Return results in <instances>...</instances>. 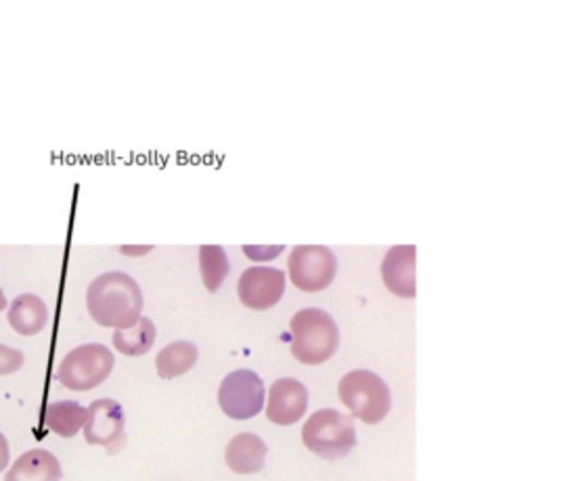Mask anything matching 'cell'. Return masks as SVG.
Wrapping results in <instances>:
<instances>
[{"label": "cell", "mask_w": 572, "mask_h": 481, "mask_svg": "<svg viewBox=\"0 0 572 481\" xmlns=\"http://www.w3.org/2000/svg\"><path fill=\"white\" fill-rule=\"evenodd\" d=\"M86 308L97 325L107 329H129L141 318L143 293L129 275L105 273L88 285Z\"/></svg>", "instance_id": "cell-1"}, {"label": "cell", "mask_w": 572, "mask_h": 481, "mask_svg": "<svg viewBox=\"0 0 572 481\" xmlns=\"http://www.w3.org/2000/svg\"><path fill=\"white\" fill-rule=\"evenodd\" d=\"M291 354L302 364H323L336 354L339 330L336 321L319 308H305L294 314L291 323Z\"/></svg>", "instance_id": "cell-2"}, {"label": "cell", "mask_w": 572, "mask_h": 481, "mask_svg": "<svg viewBox=\"0 0 572 481\" xmlns=\"http://www.w3.org/2000/svg\"><path fill=\"white\" fill-rule=\"evenodd\" d=\"M302 444L325 460L350 455L357 446L355 417H346L334 408L317 410L302 425Z\"/></svg>", "instance_id": "cell-3"}, {"label": "cell", "mask_w": 572, "mask_h": 481, "mask_svg": "<svg viewBox=\"0 0 572 481\" xmlns=\"http://www.w3.org/2000/svg\"><path fill=\"white\" fill-rule=\"evenodd\" d=\"M339 400L367 425L382 423L391 412L392 396L384 380L371 371H353L338 385Z\"/></svg>", "instance_id": "cell-4"}, {"label": "cell", "mask_w": 572, "mask_h": 481, "mask_svg": "<svg viewBox=\"0 0 572 481\" xmlns=\"http://www.w3.org/2000/svg\"><path fill=\"white\" fill-rule=\"evenodd\" d=\"M116 366V358L104 344H86L74 348L61 360L57 380L74 392H88L104 383Z\"/></svg>", "instance_id": "cell-5"}, {"label": "cell", "mask_w": 572, "mask_h": 481, "mask_svg": "<svg viewBox=\"0 0 572 481\" xmlns=\"http://www.w3.org/2000/svg\"><path fill=\"white\" fill-rule=\"evenodd\" d=\"M289 279L307 293H317L327 289L338 273V260L325 245H298L291 250L289 260Z\"/></svg>", "instance_id": "cell-6"}, {"label": "cell", "mask_w": 572, "mask_h": 481, "mask_svg": "<svg viewBox=\"0 0 572 481\" xmlns=\"http://www.w3.org/2000/svg\"><path fill=\"white\" fill-rule=\"evenodd\" d=\"M264 383L254 371L239 369L227 375L218 387V406L235 421H248L264 408Z\"/></svg>", "instance_id": "cell-7"}, {"label": "cell", "mask_w": 572, "mask_h": 481, "mask_svg": "<svg viewBox=\"0 0 572 481\" xmlns=\"http://www.w3.org/2000/svg\"><path fill=\"white\" fill-rule=\"evenodd\" d=\"M124 408L111 398L95 400L86 408L84 440L91 446H104L109 455H118L127 444Z\"/></svg>", "instance_id": "cell-8"}, {"label": "cell", "mask_w": 572, "mask_h": 481, "mask_svg": "<svg viewBox=\"0 0 572 481\" xmlns=\"http://www.w3.org/2000/svg\"><path fill=\"white\" fill-rule=\"evenodd\" d=\"M286 293V275L277 268L252 266L237 282V296L250 310H269L279 304Z\"/></svg>", "instance_id": "cell-9"}, {"label": "cell", "mask_w": 572, "mask_h": 481, "mask_svg": "<svg viewBox=\"0 0 572 481\" xmlns=\"http://www.w3.org/2000/svg\"><path fill=\"white\" fill-rule=\"evenodd\" d=\"M309 406L307 387L296 380L275 381L266 398V419L275 425H294L305 417Z\"/></svg>", "instance_id": "cell-10"}, {"label": "cell", "mask_w": 572, "mask_h": 481, "mask_svg": "<svg viewBox=\"0 0 572 481\" xmlns=\"http://www.w3.org/2000/svg\"><path fill=\"white\" fill-rule=\"evenodd\" d=\"M382 279L389 291L401 300L416 298V248L396 245L382 262Z\"/></svg>", "instance_id": "cell-11"}, {"label": "cell", "mask_w": 572, "mask_h": 481, "mask_svg": "<svg viewBox=\"0 0 572 481\" xmlns=\"http://www.w3.org/2000/svg\"><path fill=\"white\" fill-rule=\"evenodd\" d=\"M61 465L49 450L34 448L20 456L7 471L4 481H61Z\"/></svg>", "instance_id": "cell-12"}, {"label": "cell", "mask_w": 572, "mask_h": 481, "mask_svg": "<svg viewBox=\"0 0 572 481\" xmlns=\"http://www.w3.org/2000/svg\"><path fill=\"white\" fill-rule=\"evenodd\" d=\"M225 458L234 473H239V476L259 473L266 460V444L257 433H250V431L239 433L229 442Z\"/></svg>", "instance_id": "cell-13"}, {"label": "cell", "mask_w": 572, "mask_h": 481, "mask_svg": "<svg viewBox=\"0 0 572 481\" xmlns=\"http://www.w3.org/2000/svg\"><path fill=\"white\" fill-rule=\"evenodd\" d=\"M49 323V310L47 304L34 296V293H22L13 300L9 308V325L20 335H38Z\"/></svg>", "instance_id": "cell-14"}, {"label": "cell", "mask_w": 572, "mask_h": 481, "mask_svg": "<svg viewBox=\"0 0 572 481\" xmlns=\"http://www.w3.org/2000/svg\"><path fill=\"white\" fill-rule=\"evenodd\" d=\"M198 346L191 341H175L166 346L156 358L157 375L170 381L189 373L198 362Z\"/></svg>", "instance_id": "cell-15"}, {"label": "cell", "mask_w": 572, "mask_h": 481, "mask_svg": "<svg viewBox=\"0 0 572 481\" xmlns=\"http://www.w3.org/2000/svg\"><path fill=\"white\" fill-rule=\"evenodd\" d=\"M86 421V408L74 400L51 402L45 410V428L59 437H74Z\"/></svg>", "instance_id": "cell-16"}, {"label": "cell", "mask_w": 572, "mask_h": 481, "mask_svg": "<svg viewBox=\"0 0 572 481\" xmlns=\"http://www.w3.org/2000/svg\"><path fill=\"white\" fill-rule=\"evenodd\" d=\"M111 341L120 354L132 358L147 354L156 344V325L150 318L141 316L129 329H116Z\"/></svg>", "instance_id": "cell-17"}, {"label": "cell", "mask_w": 572, "mask_h": 481, "mask_svg": "<svg viewBox=\"0 0 572 481\" xmlns=\"http://www.w3.org/2000/svg\"><path fill=\"white\" fill-rule=\"evenodd\" d=\"M231 270L227 252L221 245L200 248V275L210 293H216Z\"/></svg>", "instance_id": "cell-18"}, {"label": "cell", "mask_w": 572, "mask_h": 481, "mask_svg": "<svg viewBox=\"0 0 572 481\" xmlns=\"http://www.w3.org/2000/svg\"><path fill=\"white\" fill-rule=\"evenodd\" d=\"M24 362H26V358H24L22 350H15V348L0 344V375H13V373L22 371Z\"/></svg>", "instance_id": "cell-19"}, {"label": "cell", "mask_w": 572, "mask_h": 481, "mask_svg": "<svg viewBox=\"0 0 572 481\" xmlns=\"http://www.w3.org/2000/svg\"><path fill=\"white\" fill-rule=\"evenodd\" d=\"M262 252H259L257 248H250V245H246L243 248V254L248 255V257H254V260H264V257H275V255H279V252L284 250L282 245H277V248H261Z\"/></svg>", "instance_id": "cell-20"}, {"label": "cell", "mask_w": 572, "mask_h": 481, "mask_svg": "<svg viewBox=\"0 0 572 481\" xmlns=\"http://www.w3.org/2000/svg\"><path fill=\"white\" fill-rule=\"evenodd\" d=\"M9 458H11L9 442H7V437L0 433V473L9 467Z\"/></svg>", "instance_id": "cell-21"}, {"label": "cell", "mask_w": 572, "mask_h": 481, "mask_svg": "<svg viewBox=\"0 0 572 481\" xmlns=\"http://www.w3.org/2000/svg\"><path fill=\"white\" fill-rule=\"evenodd\" d=\"M7 304H9V302H7V298H4V293H2V289H0V312L7 308Z\"/></svg>", "instance_id": "cell-22"}]
</instances>
